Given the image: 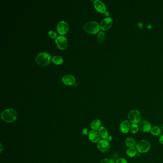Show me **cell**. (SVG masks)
Instances as JSON below:
<instances>
[{
    "label": "cell",
    "mask_w": 163,
    "mask_h": 163,
    "mask_svg": "<svg viewBox=\"0 0 163 163\" xmlns=\"http://www.w3.org/2000/svg\"><path fill=\"white\" fill-rule=\"evenodd\" d=\"M52 61L55 64H57V65H59V64H62L63 61L62 57L61 56H55L52 58Z\"/></svg>",
    "instance_id": "obj_20"
},
{
    "label": "cell",
    "mask_w": 163,
    "mask_h": 163,
    "mask_svg": "<svg viewBox=\"0 0 163 163\" xmlns=\"http://www.w3.org/2000/svg\"><path fill=\"white\" fill-rule=\"evenodd\" d=\"M101 163H115V162L111 158H104L101 160Z\"/></svg>",
    "instance_id": "obj_23"
},
{
    "label": "cell",
    "mask_w": 163,
    "mask_h": 163,
    "mask_svg": "<svg viewBox=\"0 0 163 163\" xmlns=\"http://www.w3.org/2000/svg\"><path fill=\"white\" fill-rule=\"evenodd\" d=\"M125 144L128 148H132L136 146L137 143L134 138L132 137H128L125 141Z\"/></svg>",
    "instance_id": "obj_16"
},
{
    "label": "cell",
    "mask_w": 163,
    "mask_h": 163,
    "mask_svg": "<svg viewBox=\"0 0 163 163\" xmlns=\"http://www.w3.org/2000/svg\"><path fill=\"white\" fill-rule=\"evenodd\" d=\"M62 81L65 84L67 85H73L75 82L74 77L70 75H66L63 77Z\"/></svg>",
    "instance_id": "obj_14"
},
{
    "label": "cell",
    "mask_w": 163,
    "mask_h": 163,
    "mask_svg": "<svg viewBox=\"0 0 163 163\" xmlns=\"http://www.w3.org/2000/svg\"><path fill=\"white\" fill-rule=\"evenodd\" d=\"M97 148L101 152L107 153L110 149V144L106 140H101L97 143Z\"/></svg>",
    "instance_id": "obj_6"
},
{
    "label": "cell",
    "mask_w": 163,
    "mask_h": 163,
    "mask_svg": "<svg viewBox=\"0 0 163 163\" xmlns=\"http://www.w3.org/2000/svg\"><path fill=\"white\" fill-rule=\"evenodd\" d=\"M55 42L58 48L62 50L66 49L68 46V40L64 36H58L56 39Z\"/></svg>",
    "instance_id": "obj_7"
},
{
    "label": "cell",
    "mask_w": 163,
    "mask_h": 163,
    "mask_svg": "<svg viewBox=\"0 0 163 163\" xmlns=\"http://www.w3.org/2000/svg\"><path fill=\"white\" fill-rule=\"evenodd\" d=\"M126 155L128 157H134L137 154V151L135 147L128 148L126 152Z\"/></svg>",
    "instance_id": "obj_19"
},
{
    "label": "cell",
    "mask_w": 163,
    "mask_h": 163,
    "mask_svg": "<svg viewBox=\"0 0 163 163\" xmlns=\"http://www.w3.org/2000/svg\"><path fill=\"white\" fill-rule=\"evenodd\" d=\"M99 133L101 138H102V139H107L109 136L107 129L104 126H101V128L99 129Z\"/></svg>",
    "instance_id": "obj_15"
},
{
    "label": "cell",
    "mask_w": 163,
    "mask_h": 163,
    "mask_svg": "<svg viewBox=\"0 0 163 163\" xmlns=\"http://www.w3.org/2000/svg\"><path fill=\"white\" fill-rule=\"evenodd\" d=\"M139 126L138 124L136 123H133L131 126V129L130 131L131 132V133L133 134H135L136 133H138V132L139 130Z\"/></svg>",
    "instance_id": "obj_21"
},
{
    "label": "cell",
    "mask_w": 163,
    "mask_h": 163,
    "mask_svg": "<svg viewBox=\"0 0 163 163\" xmlns=\"http://www.w3.org/2000/svg\"><path fill=\"white\" fill-rule=\"evenodd\" d=\"M89 133H90V132H89V130L87 129H84L83 130H82V134H83L84 135H89Z\"/></svg>",
    "instance_id": "obj_26"
},
{
    "label": "cell",
    "mask_w": 163,
    "mask_h": 163,
    "mask_svg": "<svg viewBox=\"0 0 163 163\" xmlns=\"http://www.w3.org/2000/svg\"><path fill=\"white\" fill-rule=\"evenodd\" d=\"M101 122L100 120L96 119L93 120L90 123V128L93 130H98L101 127Z\"/></svg>",
    "instance_id": "obj_17"
},
{
    "label": "cell",
    "mask_w": 163,
    "mask_h": 163,
    "mask_svg": "<svg viewBox=\"0 0 163 163\" xmlns=\"http://www.w3.org/2000/svg\"><path fill=\"white\" fill-rule=\"evenodd\" d=\"M140 130L143 133H147L150 132L151 130V124L149 122L146 120H143L142 121L139 123Z\"/></svg>",
    "instance_id": "obj_9"
},
{
    "label": "cell",
    "mask_w": 163,
    "mask_h": 163,
    "mask_svg": "<svg viewBox=\"0 0 163 163\" xmlns=\"http://www.w3.org/2000/svg\"><path fill=\"white\" fill-rule=\"evenodd\" d=\"M94 7L98 12L101 13H105L106 12V6L103 2L99 1L96 0L94 1Z\"/></svg>",
    "instance_id": "obj_12"
},
{
    "label": "cell",
    "mask_w": 163,
    "mask_h": 163,
    "mask_svg": "<svg viewBox=\"0 0 163 163\" xmlns=\"http://www.w3.org/2000/svg\"><path fill=\"white\" fill-rule=\"evenodd\" d=\"M131 125L130 122L128 120H124L120 125V130L122 133L125 134L129 132Z\"/></svg>",
    "instance_id": "obj_11"
},
{
    "label": "cell",
    "mask_w": 163,
    "mask_h": 163,
    "mask_svg": "<svg viewBox=\"0 0 163 163\" xmlns=\"http://www.w3.org/2000/svg\"><path fill=\"white\" fill-rule=\"evenodd\" d=\"M48 35L50 36V37H51L52 38L56 39L57 38V33L52 30L49 31V32H48Z\"/></svg>",
    "instance_id": "obj_24"
},
{
    "label": "cell",
    "mask_w": 163,
    "mask_h": 163,
    "mask_svg": "<svg viewBox=\"0 0 163 163\" xmlns=\"http://www.w3.org/2000/svg\"><path fill=\"white\" fill-rule=\"evenodd\" d=\"M51 57L48 53L42 52L37 55L36 57V61L40 66H47L50 63Z\"/></svg>",
    "instance_id": "obj_2"
},
{
    "label": "cell",
    "mask_w": 163,
    "mask_h": 163,
    "mask_svg": "<svg viewBox=\"0 0 163 163\" xmlns=\"http://www.w3.org/2000/svg\"><path fill=\"white\" fill-rule=\"evenodd\" d=\"M128 119L130 122L138 124L142 121V116L139 111L132 110L128 114Z\"/></svg>",
    "instance_id": "obj_4"
},
{
    "label": "cell",
    "mask_w": 163,
    "mask_h": 163,
    "mask_svg": "<svg viewBox=\"0 0 163 163\" xmlns=\"http://www.w3.org/2000/svg\"><path fill=\"white\" fill-rule=\"evenodd\" d=\"M151 145L147 141L142 140L137 143L136 149L137 151L141 154H144L150 150Z\"/></svg>",
    "instance_id": "obj_5"
},
{
    "label": "cell",
    "mask_w": 163,
    "mask_h": 163,
    "mask_svg": "<svg viewBox=\"0 0 163 163\" xmlns=\"http://www.w3.org/2000/svg\"><path fill=\"white\" fill-rule=\"evenodd\" d=\"M105 33L102 31H101L99 33L97 39L99 43H102L105 40Z\"/></svg>",
    "instance_id": "obj_22"
},
{
    "label": "cell",
    "mask_w": 163,
    "mask_h": 163,
    "mask_svg": "<svg viewBox=\"0 0 163 163\" xmlns=\"http://www.w3.org/2000/svg\"><path fill=\"white\" fill-rule=\"evenodd\" d=\"M113 136L110 135V136H109V137H108L107 139H106V140L108 141V142H111V141L113 140Z\"/></svg>",
    "instance_id": "obj_28"
},
{
    "label": "cell",
    "mask_w": 163,
    "mask_h": 163,
    "mask_svg": "<svg viewBox=\"0 0 163 163\" xmlns=\"http://www.w3.org/2000/svg\"><path fill=\"white\" fill-rule=\"evenodd\" d=\"M159 142L161 145H163V134L161 135L159 137Z\"/></svg>",
    "instance_id": "obj_27"
},
{
    "label": "cell",
    "mask_w": 163,
    "mask_h": 163,
    "mask_svg": "<svg viewBox=\"0 0 163 163\" xmlns=\"http://www.w3.org/2000/svg\"><path fill=\"white\" fill-rule=\"evenodd\" d=\"M88 136H89V139L94 143H98L99 141L101 140H100L101 136L99 135V133L95 130H92L90 132Z\"/></svg>",
    "instance_id": "obj_13"
},
{
    "label": "cell",
    "mask_w": 163,
    "mask_h": 163,
    "mask_svg": "<svg viewBox=\"0 0 163 163\" xmlns=\"http://www.w3.org/2000/svg\"><path fill=\"white\" fill-rule=\"evenodd\" d=\"M116 163H127V161L123 158H121L116 161Z\"/></svg>",
    "instance_id": "obj_25"
},
{
    "label": "cell",
    "mask_w": 163,
    "mask_h": 163,
    "mask_svg": "<svg viewBox=\"0 0 163 163\" xmlns=\"http://www.w3.org/2000/svg\"><path fill=\"white\" fill-rule=\"evenodd\" d=\"M113 19L110 17L104 19L100 24V28L102 29V30H107L111 28V27L113 24Z\"/></svg>",
    "instance_id": "obj_10"
},
{
    "label": "cell",
    "mask_w": 163,
    "mask_h": 163,
    "mask_svg": "<svg viewBox=\"0 0 163 163\" xmlns=\"http://www.w3.org/2000/svg\"><path fill=\"white\" fill-rule=\"evenodd\" d=\"M18 114L16 111L13 109H7L2 112L1 118L3 121L7 122H12L17 119Z\"/></svg>",
    "instance_id": "obj_1"
},
{
    "label": "cell",
    "mask_w": 163,
    "mask_h": 163,
    "mask_svg": "<svg viewBox=\"0 0 163 163\" xmlns=\"http://www.w3.org/2000/svg\"><path fill=\"white\" fill-rule=\"evenodd\" d=\"M57 29L60 35H65L69 30V25L66 22L61 21L57 24Z\"/></svg>",
    "instance_id": "obj_8"
},
{
    "label": "cell",
    "mask_w": 163,
    "mask_h": 163,
    "mask_svg": "<svg viewBox=\"0 0 163 163\" xmlns=\"http://www.w3.org/2000/svg\"><path fill=\"white\" fill-rule=\"evenodd\" d=\"M162 129H163V125H162Z\"/></svg>",
    "instance_id": "obj_30"
},
{
    "label": "cell",
    "mask_w": 163,
    "mask_h": 163,
    "mask_svg": "<svg viewBox=\"0 0 163 163\" xmlns=\"http://www.w3.org/2000/svg\"><path fill=\"white\" fill-rule=\"evenodd\" d=\"M99 26L98 23L95 21L87 22L84 25L83 29L88 33L95 34L99 31Z\"/></svg>",
    "instance_id": "obj_3"
},
{
    "label": "cell",
    "mask_w": 163,
    "mask_h": 163,
    "mask_svg": "<svg viewBox=\"0 0 163 163\" xmlns=\"http://www.w3.org/2000/svg\"><path fill=\"white\" fill-rule=\"evenodd\" d=\"M104 13H105V15L106 16H108L110 15V13H109V12H107V11H106Z\"/></svg>",
    "instance_id": "obj_29"
},
{
    "label": "cell",
    "mask_w": 163,
    "mask_h": 163,
    "mask_svg": "<svg viewBox=\"0 0 163 163\" xmlns=\"http://www.w3.org/2000/svg\"><path fill=\"white\" fill-rule=\"evenodd\" d=\"M161 132H162L161 129L160 127L158 126H155L152 127L151 131H150L151 134L155 136L160 135Z\"/></svg>",
    "instance_id": "obj_18"
}]
</instances>
